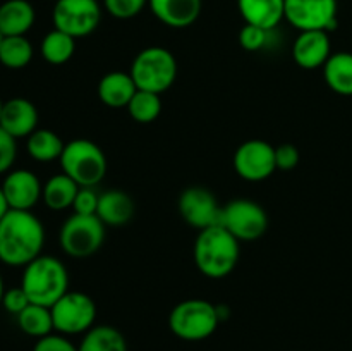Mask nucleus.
<instances>
[{
    "label": "nucleus",
    "instance_id": "obj_30",
    "mask_svg": "<svg viewBox=\"0 0 352 351\" xmlns=\"http://www.w3.org/2000/svg\"><path fill=\"white\" fill-rule=\"evenodd\" d=\"M274 30H263V28L244 24L239 31V45L246 52H260L270 43V33Z\"/></svg>",
    "mask_w": 352,
    "mask_h": 351
},
{
    "label": "nucleus",
    "instance_id": "obj_31",
    "mask_svg": "<svg viewBox=\"0 0 352 351\" xmlns=\"http://www.w3.org/2000/svg\"><path fill=\"white\" fill-rule=\"evenodd\" d=\"M146 6L148 0H103L105 10L116 19H133Z\"/></svg>",
    "mask_w": 352,
    "mask_h": 351
},
{
    "label": "nucleus",
    "instance_id": "obj_19",
    "mask_svg": "<svg viewBox=\"0 0 352 351\" xmlns=\"http://www.w3.org/2000/svg\"><path fill=\"white\" fill-rule=\"evenodd\" d=\"M96 92H98V98L103 105L110 107V109H122V107H127L138 88L129 72L112 71L107 72L100 79Z\"/></svg>",
    "mask_w": 352,
    "mask_h": 351
},
{
    "label": "nucleus",
    "instance_id": "obj_25",
    "mask_svg": "<svg viewBox=\"0 0 352 351\" xmlns=\"http://www.w3.org/2000/svg\"><path fill=\"white\" fill-rule=\"evenodd\" d=\"M78 351H127V343L116 327L95 326L85 334Z\"/></svg>",
    "mask_w": 352,
    "mask_h": 351
},
{
    "label": "nucleus",
    "instance_id": "obj_2",
    "mask_svg": "<svg viewBox=\"0 0 352 351\" xmlns=\"http://www.w3.org/2000/svg\"><path fill=\"white\" fill-rule=\"evenodd\" d=\"M239 243L241 241L220 224L199 231L192 248L196 268L208 279L227 277L239 262Z\"/></svg>",
    "mask_w": 352,
    "mask_h": 351
},
{
    "label": "nucleus",
    "instance_id": "obj_9",
    "mask_svg": "<svg viewBox=\"0 0 352 351\" xmlns=\"http://www.w3.org/2000/svg\"><path fill=\"white\" fill-rule=\"evenodd\" d=\"M220 226L226 227L237 241H256L267 233L268 215L260 203L236 198L222 206Z\"/></svg>",
    "mask_w": 352,
    "mask_h": 351
},
{
    "label": "nucleus",
    "instance_id": "obj_26",
    "mask_svg": "<svg viewBox=\"0 0 352 351\" xmlns=\"http://www.w3.org/2000/svg\"><path fill=\"white\" fill-rule=\"evenodd\" d=\"M41 57L52 65H62L72 58L76 52V38L60 30L48 31L40 45Z\"/></svg>",
    "mask_w": 352,
    "mask_h": 351
},
{
    "label": "nucleus",
    "instance_id": "obj_39",
    "mask_svg": "<svg viewBox=\"0 0 352 351\" xmlns=\"http://www.w3.org/2000/svg\"><path fill=\"white\" fill-rule=\"evenodd\" d=\"M2 107H3V102L0 100V116H2Z\"/></svg>",
    "mask_w": 352,
    "mask_h": 351
},
{
    "label": "nucleus",
    "instance_id": "obj_7",
    "mask_svg": "<svg viewBox=\"0 0 352 351\" xmlns=\"http://www.w3.org/2000/svg\"><path fill=\"white\" fill-rule=\"evenodd\" d=\"M105 224L98 215L72 213L60 227L58 244L71 258H88L95 255L105 243Z\"/></svg>",
    "mask_w": 352,
    "mask_h": 351
},
{
    "label": "nucleus",
    "instance_id": "obj_36",
    "mask_svg": "<svg viewBox=\"0 0 352 351\" xmlns=\"http://www.w3.org/2000/svg\"><path fill=\"white\" fill-rule=\"evenodd\" d=\"M33 351H78V346H74L64 334H48L36 341Z\"/></svg>",
    "mask_w": 352,
    "mask_h": 351
},
{
    "label": "nucleus",
    "instance_id": "obj_38",
    "mask_svg": "<svg viewBox=\"0 0 352 351\" xmlns=\"http://www.w3.org/2000/svg\"><path fill=\"white\" fill-rule=\"evenodd\" d=\"M3 292H6V286H3V279H2V274H0V306H2Z\"/></svg>",
    "mask_w": 352,
    "mask_h": 351
},
{
    "label": "nucleus",
    "instance_id": "obj_34",
    "mask_svg": "<svg viewBox=\"0 0 352 351\" xmlns=\"http://www.w3.org/2000/svg\"><path fill=\"white\" fill-rule=\"evenodd\" d=\"M30 298H28L26 291H24L23 288H10V289H6V292H3V299H2V306L7 310L9 313H12V315H19L21 312H23L24 308H26L28 305H30Z\"/></svg>",
    "mask_w": 352,
    "mask_h": 351
},
{
    "label": "nucleus",
    "instance_id": "obj_10",
    "mask_svg": "<svg viewBox=\"0 0 352 351\" xmlns=\"http://www.w3.org/2000/svg\"><path fill=\"white\" fill-rule=\"evenodd\" d=\"M52 21L55 30L78 40L96 31L102 21V7L98 0H57L52 10Z\"/></svg>",
    "mask_w": 352,
    "mask_h": 351
},
{
    "label": "nucleus",
    "instance_id": "obj_18",
    "mask_svg": "<svg viewBox=\"0 0 352 351\" xmlns=\"http://www.w3.org/2000/svg\"><path fill=\"white\" fill-rule=\"evenodd\" d=\"M237 9L246 24L275 30L285 19V0H237Z\"/></svg>",
    "mask_w": 352,
    "mask_h": 351
},
{
    "label": "nucleus",
    "instance_id": "obj_20",
    "mask_svg": "<svg viewBox=\"0 0 352 351\" xmlns=\"http://www.w3.org/2000/svg\"><path fill=\"white\" fill-rule=\"evenodd\" d=\"M134 213H136L134 200L122 189H109V191L100 195L96 215L105 226H124V224L131 222Z\"/></svg>",
    "mask_w": 352,
    "mask_h": 351
},
{
    "label": "nucleus",
    "instance_id": "obj_24",
    "mask_svg": "<svg viewBox=\"0 0 352 351\" xmlns=\"http://www.w3.org/2000/svg\"><path fill=\"white\" fill-rule=\"evenodd\" d=\"M64 147L65 143L62 141V138L52 129H36L26 138L28 155L41 164L58 160Z\"/></svg>",
    "mask_w": 352,
    "mask_h": 351
},
{
    "label": "nucleus",
    "instance_id": "obj_3",
    "mask_svg": "<svg viewBox=\"0 0 352 351\" xmlns=\"http://www.w3.org/2000/svg\"><path fill=\"white\" fill-rule=\"evenodd\" d=\"M21 288L31 303L52 308L69 291L67 267L52 255H40L24 267Z\"/></svg>",
    "mask_w": 352,
    "mask_h": 351
},
{
    "label": "nucleus",
    "instance_id": "obj_8",
    "mask_svg": "<svg viewBox=\"0 0 352 351\" xmlns=\"http://www.w3.org/2000/svg\"><path fill=\"white\" fill-rule=\"evenodd\" d=\"M50 310L54 317V329L58 334H86L95 327L96 303L86 292L67 291Z\"/></svg>",
    "mask_w": 352,
    "mask_h": 351
},
{
    "label": "nucleus",
    "instance_id": "obj_4",
    "mask_svg": "<svg viewBox=\"0 0 352 351\" xmlns=\"http://www.w3.org/2000/svg\"><path fill=\"white\" fill-rule=\"evenodd\" d=\"M58 162L62 172L74 179L81 188H95L103 181L109 171V162L102 148L86 138H78L65 143Z\"/></svg>",
    "mask_w": 352,
    "mask_h": 351
},
{
    "label": "nucleus",
    "instance_id": "obj_12",
    "mask_svg": "<svg viewBox=\"0 0 352 351\" xmlns=\"http://www.w3.org/2000/svg\"><path fill=\"white\" fill-rule=\"evenodd\" d=\"M234 169L244 181L260 182L277 171L275 147L263 140H248L234 153Z\"/></svg>",
    "mask_w": 352,
    "mask_h": 351
},
{
    "label": "nucleus",
    "instance_id": "obj_13",
    "mask_svg": "<svg viewBox=\"0 0 352 351\" xmlns=\"http://www.w3.org/2000/svg\"><path fill=\"white\" fill-rule=\"evenodd\" d=\"M179 213L191 227L203 231L220 224L222 206L215 195L203 186H191L181 193L177 202Z\"/></svg>",
    "mask_w": 352,
    "mask_h": 351
},
{
    "label": "nucleus",
    "instance_id": "obj_21",
    "mask_svg": "<svg viewBox=\"0 0 352 351\" xmlns=\"http://www.w3.org/2000/svg\"><path fill=\"white\" fill-rule=\"evenodd\" d=\"M36 12L28 0H6L0 6V33L2 36H26L33 28Z\"/></svg>",
    "mask_w": 352,
    "mask_h": 351
},
{
    "label": "nucleus",
    "instance_id": "obj_27",
    "mask_svg": "<svg viewBox=\"0 0 352 351\" xmlns=\"http://www.w3.org/2000/svg\"><path fill=\"white\" fill-rule=\"evenodd\" d=\"M17 326L24 334L36 337V339L48 336V334H52V330H55L52 310L48 306L36 305V303H30L17 315Z\"/></svg>",
    "mask_w": 352,
    "mask_h": 351
},
{
    "label": "nucleus",
    "instance_id": "obj_41",
    "mask_svg": "<svg viewBox=\"0 0 352 351\" xmlns=\"http://www.w3.org/2000/svg\"><path fill=\"white\" fill-rule=\"evenodd\" d=\"M54 2H57V0H54Z\"/></svg>",
    "mask_w": 352,
    "mask_h": 351
},
{
    "label": "nucleus",
    "instance_id": "obj_35",
    "mask_svg": "<svg viewBox=\"0 0 352 351\" xmlns=\"http://www.w3.org/2000/svg\"><path fill=\"white\" fill-rule=\"evenodd\" d=\"M301 160V153H299L298 147L291 143H284L275 147V164L280 171H291Z\"/></svg>",
    "mask_w": 352,
    "mask_h": 351
},
{
    "label": "nucleus",
    "instance_id": "obj_15",
    "mask_svg": "<svg viewBox=\"0 0 352 351\" xmlns=\"http://www.w3.org/2000/svg\"><path fill=\"white\" fill-rule=\"evenodd\" d=\"M330 55H332V43H330V33L327 31H299L292 43V58L299 67L306 71L323 69Z\"/></svg>",
    "mask_w": 352,
    "mask_h": 351
},
{
    "label": "nucleus",
    "instance_id": "obj_11",
    "mask_svg": "<svg viewBox=\"0 0 352 351\" xmlns=\"http://www.w3.org/2000/svg\"><path fill=\"white\" fill-rule=\"evenodd\" d=\"M285 21L298 31L337 28V0H285Z\"/></svg>",
    "mask_w": 352,
    "mask_h": 351
},
{
    "label": "nucleus",
    "instance_id": "obj_16",
    "mask_svg": "<svg viewBox=\"0 0 352 351\" xmlns=\"http://www.w3.org/2000/svg\"><path fill=\"white\" fill-rule=\"evenodd\" d=\"M38 110L33 102L28 98H10L3 102L2 116H0V127L3 131L14 136L16 140L19 138H28L38 129Z\"/></svg>",
    "mask_w": 352,
    "mask_h": 351
},
{
    "label": "nucleus",
    "instance_id": "obj_37",
    "mask_svg": "<svg viewBox=\"0 0 352 351\" xmlns=\"http://www.w3.org/2000/svg\"><path fill=\"white\" fill-rule=\"evenodd\" d=\"M9 210H10L9 203H7L6 196H3V191H2V186H0V220H2V217L6 215Z\"/></svg>",
    "mask_w": 352,
    "mask_h": 351
},
{
    "label": "nucleus",
    "instance_id": "obj_6",
    "mask_svg": "<svg viewBox=\"0 0 352 351\" xmlns=\"http://www.w3.org/2000/svg\"><path fill=\"white\" fill-rule=\"evenodd\" d=\"M220 323L217 305L201 298L184 299L172 308L168 327L172 334L184 341L208 339Z\"/></svg>",
    "mask_w": 352,
    "mask_h": 351
},
{
    "label": "nucleus",
    "instance_id": "obj_22",
    "mask_svg": "<svg viewBox=\"0 0 352 351\" xmlns=\"http://www.w3.org/2000/svg\"><path fill=\"white\" fill-rule=\"evenodd\" d=\"M79 188H81V186H79L74 179H71L67 174L60 172V174L52 176V178L45 182L41 200H43V203L50 210L62 212V210L72 209Z\"/></svg>",
    "mask_w": 352,
    "mask_h": 351
},
{
    "label": "nucleus",
    "instance_id": "obj_5",
    "mask_svg": "<svg viewBox=\"0 0 352 351\" xmlns=\"http://www.w3.org/2000/svg\"><path fill=\"white\" fill-rule=\"evenodd\" d=\"M177 72V58L170 50L164 47H148L138 52L129 74L133 76L138 89L162 95L174 85Z\"/></svg>",
    "mask_w": 352,
    "mask_h": 351
},
{
    "label": "nucleus",
    "instance_id": "obj_28",
    "mask_svg": "<svg viewBox=\"0 0 352 351\" xmlns=\"http://www.w3.org/2000/svg\"><path fill=\"white\" fill-rule=\"evenodd\" d=\"M33 45L26 36H3L0 43V64L7 69H24L33 58Z\"/></svg>",
    "mask_w": 352,
    "mask_h": 351
},
{
    "label": "nucleus",
    "instance_id": "obj_17",
    "mask_svg": "<svg viewBox=\"0 0 352 351\" xmlns=\"http://www.w3.org/2000/svg\"><path fill=\"white\" fill-rule=\"evenodd\" d=\"M153 16L174 30L192 26L201 14V0H148Z\"/></svg>",
    "mask_w": 352,
    "mask_h": 351
},
{
    "label": "nucleus",
    "instance_id": "obj_29",
    "mask_svg": "<svg viewBox=\"0 0 352 351\" xmlns=\"http://www.w3.org/2000/svg\"><path fill=\"white\" fill-rule=\"evenodd\" d=\"M127 112L134 123L150 124L157 120L162 114V98L158 93L138 89L131 102L127 103Z\"/></svg>",
    "mask_w": 352,
    "mask_h": 351
},
{
    "label": "nucleus",
    "instance_id": "obj_40",
    "mask_svg": "<svg viewBox=\"0 0 352 351\" xmlns=\"http://www.w3.org/2000/svg\"><path fill=\"white\" fill-rule=\"evenodd\" d=\"M2 38H3V36H2V33H0V43H2Z\"/></svg>",
    "mask_w": 352,
    "mask_h": 351
},
{
    "label": "nucleus",
    "instance_id": "obj_23",
    "mask_svg": "<svg viewBox=\"0 0 352 351\" xmlns=\"http://www.w3.org/2000/svg\"><path fill=\"white\" fill-rule=\"evenodd\" d=\"M323 78L329 88L337 95L352 96V54L337 52L330 55L323 65Z\"/></svg>",
    "mask_w": 352,
    "mask_h": 351
},
{
    "label": "nucleus",
    "instance_id": "obj_32",
    "mask_svg": "<svg viewBox=\"0 0 352 351\" xmlns=\"http://www.w3.org/2000/svg\"><path fill=\"white\" fill-rule=\"evenodd\" d=\"M17 157V140L0 127V174L12 169Z\"/></svg>",
    "mask_w": 352,
    "mask_h": 351
},
{
    "label": "nucleus",
    "instance_id": "obj_14",
    "mask_svg": "<svg viewBox=\"0 0 352 351\" xmlns=\"http://www.w3.org/2000/svg\"><path fill=\"white\" fill-rule=\"evenodd\" d=\"M2 191L10 210H31L43 195V184L28 169H16L6 174Z\"/></svg>",
    "mask_w": 352,
    "mask_h": 351
},
{
    "label": "nucleus",
    "instance_id": "obj_33",
    "mask_svg": "<svg viewBox=\"0 0 352 351\" xmlns=\"http://www.w3.org/2000/svg\"><path fill=\"white\" fill-rule=\"evenodd\" d=\"M98 202L100 195L95 191V188H79L72 210L74 213H81V215H96Z\"/></svg>",
    "mask_w": 352,
    "mask_h": 351
},
{
    "label": "nucleus",
    "instance_id": "obj_1",
    "mask_svg": "<svg viewBox=\"0 0 352 351\" xmlns=\"http://www.w3.org/2000/svg\"><path fill=\"white\" fill-rule=\"evenodd\" d=\"M45 227L31 210H9L0 220V262L26 267L41 255Z\"/></svg>",
    "mask_w": 352,
    "mask_h": 351
}]
</instances>
